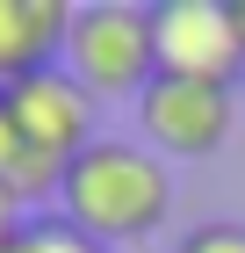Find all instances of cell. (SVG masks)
I'll list each match as a JSON object with an SVG mask.
<instances>
[{"instance_id":"1","label":"cell","mask_w":245,"mask_h":253,"mask_svg":"<svg viewBox=\"0 0 245 253\" xmlns=\"http://www.w3.org/2000/svg\"><path fill=\"white\" fill-rule=\"evenodd\" d=\"M58 210L72 217L87 239H101V246H130V239H151L166 224L173 174H166V159L151 145H137V137H94L65 167Z\"/></svg>"},{"instance_id":"2","label":"cell","mask_w":245,"mask_h":253,"mask_svg":"<svg viewBox=\"0 0 245 253\" xmlns=\"http://www.w3.org/2000/svg\"><path fill=\"white\" fill-rule=\"evenodd\" d=\"M65 73L94 101H137L159 80V37H151V7L137 0H87L72 7L65 29Z\"/></svg>"},{"instance_id":"3","label":"cell","mask_w":245,"mask_h":253,"mask_svg":"<svg viewBox=\"0 0 245 253\" xmlns=\"http://www.w3.org/2000/svg\"><path fill=\"white\" fill-rule=\"evenodd\" d=\"M231 123H238V94L231 87H209V80H173L159 73L137 94V130L159 159H209L224 152Z\"/></svg>"},{"instance_id":"4","label":"cell","mask_w":245,"mask_h":253,"mask_svg":"<svg viewBox=\"0 0 245 253\" xmlns=\"http://www.w3.org/2000/svg\"><path fill=\"white\" fill-rule=\"evenodd\" d=\"M151 37H159V73H173V80L238 87V73H245L231 0H159L151 7Z\"/></svg>"},{"instance_id":"5","label":"cell","mask_w":245,"mask_h":253,"mask_svg":"<svg viewBox=\"0 0 245 253\" xmlns=\"http://www.w3.org/2000/svg\"><path fill=\"white\" fill-rule=\"evenodd\" d=\"M0 94H7V109H15L22 145H36V152L65 159V167H72V159L101 137V130H94V109H101V101L87 94L65 65H43V73L15 80V87H0Z\"/></svg>"},{"instance_id":"6","label":"cell","mask_w":245,"mask_h":253,"mask_svg":"<svg viewBox=\"0 0 245 253\" xmlns=\"http://www.w3.org/2000/svg\"><path fill=\"white\" fill-rule=\"evenodd\" d=\"M65 29H72L65 0H0V87L58 65L65 58Z\"/></svg>"},{"instance_id":"7","label":"cell","mask_w":245,"mask_h":253,"mask_svg":"<svg viewBox=\"0 0 245 253\" xmlns=\"http://www.w3.org/2000/svg\"><path fill=\"white\" fill-rule=\"evenodd\" d=\"M15 253H108V246H101V239H87L65 210H36L29 224H22Z\"/></svg>"},{"instance_id":"8","label":"cell","mask_w":245,"mask_h":253,"mask_svg":"<svg viewBox=\"0 0 245 253\" xmlns=\"http://www.w3.org/2000/svg\"><path fill=\"white\" fill-rule=\"evenodd\" d=\"M173 253H245V224H231V217H209V224H195L188 239Z\"/></svg>"},{"instance_id":"9","label":"cell","mask_w":245,"mask_h":253,"mask_svg":"<svg viewBox=\"0 0 245 253\" xmlns=\"http://www.w3.org/2000/svg\"><path fill=\"white\" fill-rule=\"evenodd\" d=\"M29 217H36V210H29V203H22V195L7 188V181H0V246H15V239H22V224H29Z\"/></svg>"},{"instance_id":"10","label":"cell","mask_w":245,"mask_h":253,"mask_svg":"<svg viewBox=\"0 0 245 253\" xmlns=\"http://www.w3.org/2000/svg\"><path fill=\"white\" fill-rule=\"evenodd\" d=\"M22 152V130H15V109H7V94H0V174H7V159Z\"/></svg>"},{"instance_id":"11","label":"cell","mask_w":245,"mask_h":253,"mask_svg":"<svg viewBox=\"0 0 245 253\" xmlns=\"http://www.w3.org/2000/svg\"><path fill=\"white\" fill-rule=\"evenodd\" d=\"M231 22H238V43H245V0H231Z\"/></svg>"},{"instance_id":"12","label":"cell","mask_w":245,"mask_h":253,"mask_svg":"<svg viewBox=\"0 0 245 253\" xmlns=\"http://www.w3.org/2000/svg\"><path fill=\"white\" fill-rule=\"evenodd\" d=\"M0 253H15V246H0Z\"/></svg>"}]
</instances>
